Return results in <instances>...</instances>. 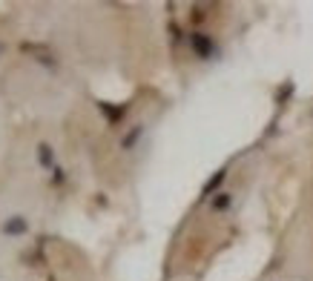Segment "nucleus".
<instances>
[{
	"label": "nucleus",
	"instance_id": "1",
	"mask_svg": "<svg viewBox=\"0 0 313 281\" xmlns=\"http://www.w3.org/2000/svg\"><path fill=\"white\" fill-rule=\"evenodd\" d=\"M3 236H12V238H18V236H26L29 232V221L23 218V215H12L9 221H3Z\"/></svg>",
	"mask_w": 313,
	"mask_h": 281
},
{
	"label": "nucleus",
	"instance_id": "2",
	"mask_svg": "<svg viewBox=\"0 0 313 281\" xmlns=\"http://www.w3.org/2000/svg\"><path fill=\"white\" fill-rule=\"evenodd\" d=\"M37 161H40V167L43 169H58L55 167V152H52V147H49V144H40V147H37Z\"/></svg>",
	"mask_w": 313,
	"mask_h": 281
},
{
	"label": "nucleus",
	"instance_id": "3",
	"mask_svg": "<svg viewBox=\"0 0 313 281\" xmlns=\"http://www.w3.org/2000/svg\"><path fill=\"white\" fill-rule=\"evenodd\" d=\"M61 181H63V169L58 167V169L52 172V184H61Z\"/></svg>",
	"mask_w": 313,
	"mask_h": 281
},
{
	"label": "nucleus",
	"instance_id": "4",
	"mask_svg": "<svg viewBox=\"0 0 313 281\" xmlns=\"http://www.w3.org/2000/svg\"><path fill=\"white\" fill-rule=\"evenodd\" d=\"M0 52H3V46H0Z\"/></svg>",
	"mask_w": 313,
	"mask_h": 281
}]
</instances>
